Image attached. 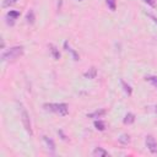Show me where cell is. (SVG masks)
I'll return each instance as SVG.
<instances>
[{
	"instance_id": "1",
	"label": "cell",
	"mask_w": 157,
	"mask_h": 157,
	"mask_svg": "<svg viewBox=\"0 0 157 157\" xmlns=\"http://www.w3.org/2000/svg\"><path fill=\"white\" fill-rule=\"evenodd\" d=\"M25 53V49L22 45H15L7 50H4L1 53V61L5 63V61H12V60H16L18 59L20 56H22Z\"/></svg>"
},
{
	"instance_id": "2",
	"label": "cell",
	"mask_w": 157,
	"mask_h": 157,
	"mask_svg": "<svg viewBox=\"0 0 157 157\" xmlns=\"http://www.w3.org/2000/svg\"><path fill=\"white\" fill-rule=\"evenodd\" d=\"M43 108L45 110L56 113L61 117H65V115L69 114V105L66 103H45L43 105Z\"/></svg>"
},
{
	"instance_id": "3",
	"label": "cell",
	"mask_w": 157,
	"mask_h": 157,
	"mask_svg": "<svg viewBox=\"0 0 157 157\" xmlns=\"http://www.w3.org/2000/svg\"><path fill=\"white\" fill-rule=\"evenodd\" d=\"M20 118H21V121H22V125H23L25 130L27 131V134H29V136H32L33 131H32V126H31L29 114L27 113V110L25 109V107L22 104H20Z\"/></svg>"
},
{
	"instance_id": "4",
	"label": "cell",
	"mask_w": 157,
	"mask_h": 157,
	"mask_svg": "<svg viewBox=\"0 0 157 157\" xmlns=\"http://www.w3.org/2000/svg\"><path fill=\"white\" fill-rule=\"evenodd\" d=\"M145 144H146V147L148 148V151L151 153H157V141L155 140V137L152 135H147L146 136Z\"/></svg>"
},
{
	"instance_id": "5",
	"label": "cell",
	"mask_w": 157,
	"mask_h": 157,
	"mask_svg": "<svg viewBox=\"0 0 157 157\" xmlns=\"http://www.w3.org/2000/svg\"><path fill=\"white\" fill-rule=\"evenodd\" d=\"M20 11H17V10H10L7 13H6V16H5V18H6V23L9 25V26H13L15 25V22H16V20L20 17Z\"/></svg>"
},
{
	"instance_id": "6",
	"label": "cell",
	"mask_w": 157,
	"mask_h": 157,
	"mask_svg": "<svg viewBox=\"0 0 157 157\" xmlns=\"http://www.w3.org/2000/svg\"><path fill=\"white\" fill-rule=\"evenodd\" d=\"M43 140H44V142H45L48 150H50V152L54 153V152H55V142H54V140L50 139V137H48V136H45V135L43 136Z\"/></svg>"
},
{
	"instance_id": "7",
	"label": "cell",
	"mask_w": 157,
	"mask_h": 157,
	"mask_svg": "<svg viewBox=\"0 0 157 157\" xmlns=\"http://www.w3.org/2000/svg\"><path fill=\"white\" fill-rule=\"evenodd\" d=\"M105 114V109H97L90 114H87V118H92V119H98V118H102L103 115Z\"/></svg>"
},
{
	"instance_id": "8",
	"label": "cell",
	"mask_w": 157,
	"mask_h": 157,
	"mask_svg": "<svg viewBox=\"0 0 157 157\" xmlns=\"http://www.w3.org/2000/svg\"><path fill=\"white\" fill-rule=\"evenodd\" d=\"M64 48H65V50H66V52H70V53H71V55H72L74 60H76V61H77V60L80 59L78 54H77V53H76V52H75V50L69 45V42H67V40H65V42H64Z\"/></svg>"
},
{
	"instance_id": "9",
	"label": "cell",
	"mask_w": 157,
	"mask_h": 157,
	"mask_svg": "<svg viewBox=\"0 0 157 157\" xmlns=\"http://www.w3.org/2000/svg\"><path fill=\"white\" fill-rule=\"evenodd\" d=\"M49 52L52 54V56L55 59V60H59L60 59V53H59V49L54 45V44H49Z\"/></svg>"
},
{
	"instance_id": "10",
	"label": "cell",
	"mask_w": 157,
	"mask_h": 157,
	"mask_svg": "<svg viewBox=\"0 0 157 157\" xmlns=\"http://www.w3.org/2000/svg\"><path fill=\"white\" fill-rule=\"evenodd\" d=\"M83 76L86 77V78H90V80H92V78H96V76H97V69L96 67H90L85 74H83Z\"/></svg>"
},
{
	"instance_id": "11",
	"label": "cell",
	"mask_w": 157,
	"mask_h": 157,
	"mask_svg": "<svg viewBox=\"0 0 157 157\" xmlns=\"http://www.w3.org/2000/svg\"><path fill=\"white\" fill-rule=\"evenodd\" d=\"M135 121V114L134 113H126L125 114V117H124V119H123V123L125 124V125H130V124H132Z\"/></svg>"
},
{
	"instance_id": "12",
	"label": "cell",
	"mask_w": 157,
	"mask_h": 157,
	"mask_svg": "<svg viewBox=\"0 0 157 157\" xmlns=\"http://www.w3.org/2000/svg\"><path fill=\"white\" fill-rule=\"evenodd\" d=\"M92 155H93L94 157H105V156L108 155V152H107L104 148H102V147H96V148L93 150Z\"/></svg>"
},
{
	"instance_id": "13",
	"label": "cell",
	"mask_w": 157,
	"mask_h": 157,
	"mask_svg": "<svg viewBox=\"0 0 157 157\" xmlns=\"http://www.w3.org/2000/svg\"><path fill=\"white\" fill-rule=\"evenodd\" d=\"M120 83H121V87H123V91L125 92V94L131 96V93H132V88H131V86H130L129 83H126L124 80H120Z\"/></svg>"
},
{
	"instance_id": "14",
	"label": "cell",
	"mask_w": 157,
	"mask_h": 157,
	"mask_svg": "<svg viewBox=\"0 0 157 157\" xmlns=\"http://www.w3.org/2000/svg\"><path fill=\"white\" fill-rule=\"evenodd\" d=\"M34 20H36L34 11H33V10H29V11L26 13V22L29 23V25H33V23H34Z\"/></svg>"
},
{
	"instance_id": "15",
	"label": "cell",
	"mask_w": 157,
	"mask_h": 157,
	"mask_svg": "<svg viewBox=\"0 0 157 157\" xmlns=\"http://www.w3.org/2000/svg\"><path fill=\"white\" fill-rule=\"evenodd\" d=\"M94 128L97 130H99V131H104L105 130V123L103 120H101V119H96L94 120Z\"/></svg>"
},
{
	"instance_id": "16",
	"label": "cell",
	"mask_w": 157,
	"mask_h": 157,
	"mask_svg": "<svg viewBox=\"0 0 157 157\" xmlns=\"http://www.w3.org/2000/svg\"><path fill=\"white\" fill-rule=\"evenodd\" d=\"M118 141H119V144H121V145H128V144L130 142V136L126 135V134H123V135H120V137L118 139Z\"/></svg>"
},
{
	"instance_id": "17",
	"label": "cell",
	"mask_w": 157,
	"mask_h": 157,
	"mask_svg": "<svg viewBox=\"0 0 157 157\" xmlns=\"http://www.w3.org/2000/svg\"><path fill=\"white\" fill-rule=\"evenodd\" d=\"M104 1H105L107 6L110 11H115V9H117V1L115 0H104Z\"/></svg>"
},
{
	"instance_id": "18",
	"label": "cell",
	"mask_w": 157,
	"mask_h": 157,
	"mask_svg": "<svg viewBox=\"0 0 157 157\" xmlns=\"http://www.w3.org/2000/svg\"><path fill=\"white\" fill-rule=\"evenodd\" d=\"M145 80L148 81L155 88H157V76H146Z\"/></svg>"
},
{
	"instance_id": "19",
	"label": "cell",
	"mask_w": 157,
	"mask_h": 157,
	"mask_svg": "<svg viewBox=\"0 0 157 157\" xmlns=\"http://www.w3.org/2000/svg\"><path fill=\"white\" fill-rule=\"evenodd\" d=\"M16 2H17V0H4L2 1V7H10Z\"/></svg>"
},
{
	"instance_id": "20",
	"label": "cell",
	"mask_w": 157,
	"mask_h": 157,
	"mask_svg": "<svg viewBox=\"0 0 157 157\" xmlns=\"http://www.w3.org/2000/svg\"><path fill=\"white\" fill-rule=\"evenodd\" d=\"M144 2L147 4V5L151 6V7H155L156 4H157V0H144Z\"/></svg>"
},
{
	"instance_id": "21",
	"label": "cell",
	"mask_w": 157,
	"mask_h": 157,
	"mask_svg": "<svg viewBox=\"0 0 157 157\" xmlns=\"http://www.w3.org/2000/svg\"><path fill=\"white\" fill-rule=\"evenodd\" d=\"M148 17H151V18H152V21H153L155 23H157V17H156V16H153V15L148 13Z\"/></svg>"
},
{
	"instance_id": "22",
	"label": "cell",
	"mask_w": 157,
	"mask_h": 157,
	"mask_svg": "<svg viewBox=\"0 0 157 157\" xmlns=\"http://www.w3.org/2000/svg\"><path fill=\"white\" fill-rule=\"evenodd\" d=\"M155 112H156V113H157V105H156V107H155Z\"/></svg>"
},
{
	"instance_id": "23",
	"label": "cell",
	"mask_w": 157,
	"mask_h": 157,
	"mask_svg": "<svg viewBox=\"0 0 157 157\" xmlns=\"http://www.w3.org/2000/svg\"><path fill=\"white\" fill-rule=\"evenodd\" d=\"M78 1H81V0H78Z\"/></svg>"
}]
</instances>
